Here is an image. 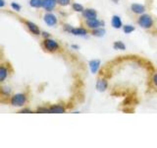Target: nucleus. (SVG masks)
Listing matches in <instances>:
<instances>
[{
  "mask_svg": "<svg viewBox=\"0 0 157 148\" xmlns=\"http://www.w3.org/2000/svg\"><path fill=\"white\" fill-rule=\"evenodd\" d=\"M137 25L144 30H149L153 28L154 26V20L152 18L151 15L144 13L140 15V17L137 18Z\"/></svg>",
  "mask_w": 157,
  "mask_h": 148,
  "instance_id": "obj_1",
  "label": "nucleus"
},
{
  "mask_svg": "<svg viewBox=\"0 0 157 148\" xmlns=\"http://www.w3.org/2000/svg\"><path fill=\"white\" fill-rule=\"evenodd\" d=\"M28 101V98L27 95L24 93H17V94H14V95L11 97V105L13 107H17V108H21L24 107L26 105V103Z\"/></svg>",
  "mask_w": 157,
  "mask_h": 148,
  "instance_id": "obj_2",
  "label": "nucleus"
},
{
  "mask_svg": "<svg viewBox=\"0 0 157 148\" xmlns=\"http://www.w3.org/2000/svg\"><path fill=\"white\" fill-rule=\"evenodd\" d=\"M42 46H43L44 49H46V51L49 52H55L60 48V46H59L58 42H56L55 39H50V38L44 39V41L42 42Z\"/></svg>",
  "mask_w": 157,
  "mask_h": 148,
  "instance_id": "obj_3",
  "label": "nucleus"
},
{
  "mask_svg": "<svg viewBox=\"0 0 157 148\" xmlns=\"http://www.w3.org/2000/svg\"><path fill=\"white\" fill-rule=\"evenodd\" d=\"M86 26L87 29L90 30H95L97 28H100V27H104L105 26V23L101 21V20L94 18V19H90V20H86Z\"/></svg>",
  "mask_w": 157,
  "mask_h": 148,
  "instance_id": "obj_4",
  "label": "nucleus"
},
{
  "mask_svg": "<svg viewBox=\"0 0 157 148\" xmlns=\"http://www.w3.org/2000/svg\"><path fill=\"white\" fill-rule=\"evenodd\" d=\"M43 21H44V23L47 25V26L54 27V26H56V25H57L58 19H57V17L54 14H52L50 12H47L43 16Z\"/></svg>",
  "mask_w": 157,
  "mask_h": 148,
  "instance_id": "obj_5",
  "label": "nucleus"
},
{
  "mask_svg": "<svg viewBox=\"0 0 157 148\" xmlns=\"http://www.w3.org/2000/svg\"><path fill=\"white\" fill-rule=\"evenodd\" d=\"M108 81L106 78H98V80L96 81V84H95V88L98 92H105L107 89H108Z\"/></svg>",
  "mask_w": 157,
  "mask_h": 148,
  "instance_id": "obj_6",
  "label": "nucleus"
},
{
  "mask_svg": "<svg viewBox=\"0 0 157 148\" xmlns=\"http://www.w3.org/2000/svg\"><path fill=\"white\" fill-rule=\"evenodd\" d=\"M131 11L134 14L141 15V14L145 13L146 7L144 6V4H140V3H132L131 5Z\"/></svg>",
  "mask_w": 157,
  "mask_h": 148,
  "instance_id": "obj_7",
  "label": "nucleus"
},
{
  "mask_svg": "<svg viewBox=\"0 0 157 148\" xmlns=\"http://www.w3.org/2000/svg\"><path fill=\"white\" fill-rule=\"evenodd\" d=\"M25 25H26L27 28L29 29V31L31 32L32 34L36 35V36H39V35H41L40 29H39L37 25H36V24H34L33 22H31V21H25Z\"/></svg>",
  "mask_w": 157,
  "mask_h": 148,
  "instance_id": "obj_8",
  "label": "nucleus"
},
{
  "mask_svg": "<svg viewBox=\"0 0 157 148\" xmlns=\"http://www.w3.org/2000/svg\"><path fill=\"white\" fill-rule=\"evenodd\" d=\"M82 15V18L86 20L94 19V18H97V11L93 8H86L83 10Z\"/></svg>",
  "mask_w": 157,
  "mask_h": 148,
  "instance_id": "obj_9",
  "label": "nucleus"
},
{
  "mask_svg": "<svg viewBox=\"0 0 157 148\" xmlns=\"http://www.w3.org/2000/svg\"><path fill=\"white\" fill-rule=\"evenodd\" d=\"M56 5H57V0H43L42 8L46 12H51L55 9Z\"/></svg>",
  "mask_w": 157,
  "mask_h": 148,
  "instance_id": "obj_10",
  "label": "nucleus"
},
{
  "mask_svg": "<svg viewBox=\"0 0 157 148\" xmlns=\"http://www.w3.org/2000/svg\"><path fill=\"white\" fill-rule=\"evenodd\" d=\"M100 65H101V61L99 59H91V60L88 62V66H90V69L92 74H96L99 71Z\"/></svg>",
  "mask_w": 157,
  "mask_h": 148,
  "instance_id": "obj_11",
  "label": "nucleus"
},
{
  "mask_svg": "<svg viewBox=\"0 0 157 148\" xmlns=\"http://www.w3.org/2000/svg\"><path fill=\"white\" fill-rule=\"evenodd\" d=\"M74 36H77V37H86L88 31L86 28H82V27H73L71 33Z\"/></svg>",
  "mask_w": 157,
  "mask_h": 148,
  "instance_id": "obj_12",
  "label": "nucleus"
},
{
  "mask_svg": "<svg viewBox=\"0 0 157 148\" xmlns=\"http://www.w3.org/2000/svg\"><path fill=\"white\" fill-rule=\"evenodd\" d=\"M111 25L112 27L116 29V30H119L121 28H123V22H122V19L120 16H118V15H113L112 18H111Z\"/></svg>",
  "mask_w": 157,
  "mask_h": 148,
  "instance_id": "obj_13",
  "label": "nucleus"
},
{
  "mask_svg": "<svg viewBox=\"0 0 157 148\" xmlns=\"http://www.w3.org/2000/svg\"><path fill=\"white\" fill-rule=\"evenodd\" d=\"M49 112L50 113H63L66 112V109L62 105H52L49 107Z\"/></svg>",
  "mask_w": 157,
  "mask_h": 148,
  "instance_id": "obj_14",
  "label": "nucleus"
},
{
  "mask_svg": "<svg viewBox=\"0 0 157 148\" xmlns=\"http://www.w3.org/2000/svg\"><path fill=\"white\" fill-rule=\"evenodd\" d=\"M105 34H106V31H105V29L103 28V27L97 28V29L92 30V31H91V35H92V36L97 37V38H102V37H104V36H105Z\"/></svg>",
  "mask_w": 157,
  "mask_h": 148,
  "instance_id": "obj_15",
  "label": "nucleus"
},
{
  "mask_svg": "<svg viewBox=\"0 0 157 148\" xmlns=\"http://www.w3.org/2000/svg\"><path fill=\"white\" fill-rule=\"evenodd\" d=\"M8 68L6 66L4 65H1L0 66V83L1 82H4L5 80H6V78L8 76Z\"/></svg>",
  "mask_w": 157,
  "mask_h": 148,
  "instance_id": "obj_16",
  "label": "nucleus"
},
{
  "mask_svg": "<svg viewBox=\"0 0 157 148\" xmlns=\"http://www.w3.org/2000/svg\"><path fill=\"white\" fill-rule=\"evenodd\" d=\"M113 47H114V49H116V51H125L126 44L122 41H116L113 43Z\"/></svg>",
  "mask_w": 157,
  "mask_h": 148,
  "instance_id": "obj_17",
  "label": "nucleus"
},
{
  "mask_svg": "<svg viewBox=\"0 0 157 148\" xmlns=\"http://www.w3.org/2000/svg\"><path fill=\"white\" fill-rule=\"evenodd\" d=\"M42 2H43V0H29V4L31 7L38 9L42 7Z\"/></svg>",
  "mask_w": 157,
  "mask_h": 148,
  "instance_id": "obj_18",
  "label": "nucleus"
},
{
  "mask_svg": "<svg viewBox=\"0 0 157 148\" xmlns=\"http://www.w3.org/2000/svg\"><path fill=\"white\" fill-rule=\"evenodd\" d=\"M72 8H73L74 11L77 12V13H82L83 10H85V7H83L82 4L78 3V2H74L72 4Z\"/></svg>",
  "mask_w": 157,
  "mask_h": 148,
  "instance_id": "obj_19",
  "label": "nucleus"
},
{
  "mask_svg": "<svg viewBox=\"0 0 157 148\" xmlns=\"http://www.w3.org/2000/svg\"><path fill=\"white\" fill-rule=\"evenodd\" d=\"M122 29H123V32L125 34H131L132 32H135V30H136V28L132 26V25H124Z\"/></svg>",
  "mask_w": 157,
  "mask_h": 148,
  "instance_id": "obj_20",
  "label": "nucleus"
},
{
  "mask_svg": "<svg viewBox=\"0 0 157 148\" xmlns=\"http://www.w3.org/2000/svg\"><path fill=\"white\" fill-rule=\"evenodd\" d=\"M57 4L59 6H62V7H66L69 6L71 4V0H57Z\"/></svg>",
  "mask_w": 157,
  "mask_h": 148,
  "instance_id": "obj_21",
  "label": "nucleus"
},
{
  "mask_svg": "<svg viewBox=\"0 0 157 148\" xmlns=\"http://www.w3.org/2000/svg\"><path fill=\"white\" fill-rule=\"evenodd\" d=\"M151 82H152V85H153L157 89V72H154L153 74H152V76H151Z\"/></svg>",
  "mask_w": 157,
  "mask_h": 148,
  "instance_id": "obj_22",
  "label": "nucleus"
},
{
  "mask_svg": "<svg viewBox=\"0 0 157 148\" xmlns=\"http://www.w3.org/2000/svg\"><path fill=\"white\" fill-rule=\"evenodd\" d=\"M11 7H12L13 10H16V11H21V8H22L21 5L16 3V2H12L11 3Z\"/></svg>",
  "mask_w": 157,
  "mask_h": 148,
  "instance_id": "obj_23",
  "label": "nucleus"
},
{
  "mask_svg": "<svg viewBox=\"0 0 157 148\" xmlns=\"http://www.w3.org/2000/svg\"><path fill=\"white\" fill-rule=\"evenodd\" d=\"M72 29H73V26H71V25H69V24H65L63 26V30L67 33H71Z\"/></svg>",
  "mask_w": 157,
  "mask_h": 148,
  "instance_id": "obj_24",
  "label": "nucleus"
},
{
  "mask_svg": "<svg viewBox=\"0 0 157 148\" xmlns=\"http://www.w3.org/2000/svg\"><path fill=\"white\" fill-rule=\"evenodd\" d=\"M36 112L37 113H50V112H49V108H38Z\"/></svg>",
  "mask_w": 157,
  "mask_h": 148,
  "instance_id": "obj_25",
  "label": "nucleus"
},
{
  "mask_svg": "<svg viewBox=\"0 0 157 148\" xmlns=\"http://www.w3.org/2000/svg\"><path fill=\"white\" fill-rule=\"evenodd\" d=\"M41 35H42V37H43L44 39L50 38V35H49V33H47V32H42V33H41Z\"/></svg>",
  "mask_w": 157,
  "mask_h": 148,
  "instance_id": "obj_26",
  "label": "nucleus"
},
{
  "mask_svg": "<svg viewBox=\"0 0 157 148\" xmlns=\"http://www.w3.org/2000/svg\"><path fill=\"white\" fill-rule=\"evenodd\" d=\"M20 113H33L29 109H23V110L20 111Z\"/></svg>",
  "mask_w": 157,
  "mask_h": 148,
  "instance_id": "obj_27",
  "label": "nucleus"
},
{
  "mask_svg": "<svg viewBox=\"0 0 157 148\" xmlns=\"http://www.w3.org/2000/svg\"><path fill=\"white\" fill-rule=\"evenodd\" d=\"M5 4H6V2H5V0H0V8H2L5 6Z\"/></svg>",
  "mask_w": 157,
  "mask_h": 148,
  "instance_id": "obj_28",
  "label": "nucleus"
},
{
  "mask_svg": "<svg viewBox=\"0 0 157 148\" xmlns=\"http://www.w3.org/2000/svg\"><path fill=\"white\" fill-rule=\"evenodd\" d=\"M71 47H72V48H74V49H76V51H78V49L80 48V47L77 46V44H72Z\"/></svg>",
  "mask_w": 157,
  "mask_h": 148,
  "instance_id": "obj_29",
  "label": "nucleus"
},
{
  "mask_svg": "<svg viewBox=\"0 0 157 148\" xmlns=\"http://www.w3.org/2000/svg\"><path fill=\"white\" fill-rule=\"evenodd\" d=\"M111 1L114 2V3H118V2H119V0H111Z\"/></svg>",
  "mask_w": 157,
  "mask_h": 148,
  "instance_id": "obj_30",
  "label": "nucleus"
}]
</instances>
